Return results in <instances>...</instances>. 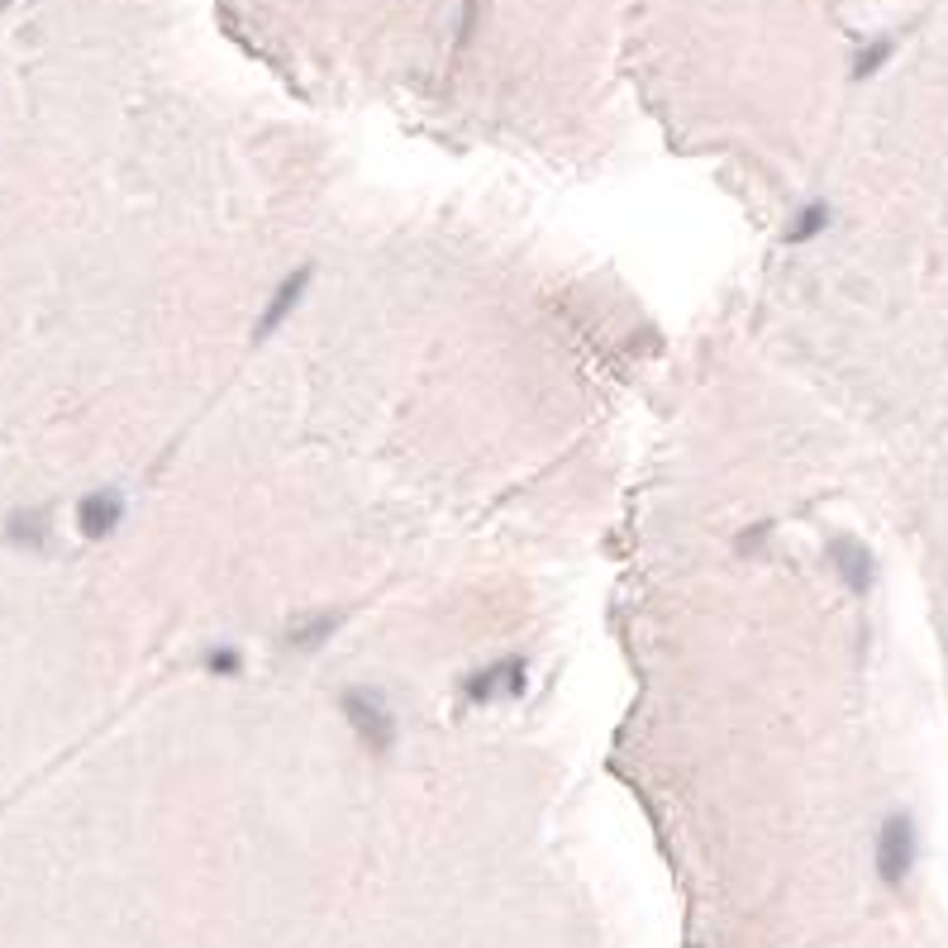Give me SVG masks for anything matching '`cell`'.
Instances as JSON below:
<instances>
[{"mask_svg": "<svg viewBox=\"0 0 948 948\" xmlns=\"http://www.w3.org/2000/svg\"><path fill=\"white\" fill-rule=\"evenodd\" d=\"M310 277H315V267H296L291 277H282L277 282V291H272V301L263 305V320H258V339H267V334H277V324L286 320V315H296V305L305 301V286H310Z\"/></svg>", "mask_w": 948, "mask_h": 948, "instance_id": "3957f363", "label": "cell"}, {"mask_svg": "<svg viewBox=\"0 0 948 948\" xmlns=\"http://www.w3.org/2000/svg\"><path fill=\"white\" fill-rule=\"evenodd\" d=\"M5 539L15 544V548H43V539H48V525H43L39 515H10Z\"/></svg>", "mask_w": 948, "mask_h": 948, "instance_id": "8992f818", "label": "cell"}, {"mask_svg": "<svg viewBox=\"0 0 948 948\" xmlns=\"http://www.w3.org/2000/svg\"><path fill=\"white\" fill-rule=\"evenodd\" d=\"M834 567L844 572V582L853 586V591H868V582H872V558H868V548H858L853 539H839V544H834Z\"/></svg>", "mask_w": 948, "mask_h": 948, "instance_id": "277c9868", "label": "cell"}, {"mask_svg": "<svg viewBox=\"0 0 948 948\" xmlns=\"http://www.w3.org/2000/svg\"><path fill=\"white\" fill-rule=\"evenodd\" d=\"M887 53H891V39H882V43H872L863 58H858V67H853V77H872V72L887 62Z\"/></svg>", "mask_w": 948, "mask_h": 948, "instance_id": "52a82bcc", "label": "cell"}, {"mask_svg": "<svg viewBox=\"0 0 948 948\" xmlns=\"http://www.w3.org/2000/svg\"><path fill=\"white\" fill-rule=\"evenodd\" d=\"M825 229H830V205L815 201V205H806L801 215H796V224L787 229V244H810L815 234H825Z\"/></svg>", "mask_w": 948, "mask_h": 948, "instance_id": "5b68a950", "label": "cell"}, {"mask_svg": "<svg viewBox=\"0 0 948 948\" xmlns=\"http://www.w3.org/2000/svg\"><path fill=\"white\" fill-rule=\"evenodd\" d=\"M210 668H229V677H234V668H239V653H234V648H220V653H210Z\"/></svg>", "mask_w": 948, "mask_h": 948, "instance_id": "ba28073f", "label": "cell"}, {"mask_svg": "<svg viewBox=\"0 0 948 948\" xmlns=\"http://www.w3.org/2000/svg\"><path fill=\"white\" fill-rule=\"evenodd\" d=\"M915 868V825L910 815H887V825L877 830V877L887 887H901Z\"/></svg>", "mask_w": 948, "mask_h": 948, "instance_id": "6da1fadb", "label": "cell"}, {"mask_svg": "<svg viewBox=\"0 0 948 948\" xmlns=\"http://www.w3.org/2000/svg\"><path fill=\"white\" fill-rule=\"evenodd\" d=\"M0 5H10V0H0Z\"/></svg>", "mask_w": 948, "mask_h": 948, "instance_id": "9c48e42d", "label": "cell"}, {"mask_svg": "<svg viewBox=\"0 0 948 948\" xmlns=\"http://www.w3.org/2000/svg\"><path fill=\"white\" fill-rule=\"evenodd\" d=\"M124 520V496L115 486H101V491H86L77 501V525L86 539H105L110 529H115Z\"/></svg>", "mask_w": 948, "mask_h": 948, "instance_id": "7a4b0ae2", "label": "cell"}]
</instances>
